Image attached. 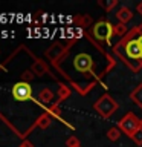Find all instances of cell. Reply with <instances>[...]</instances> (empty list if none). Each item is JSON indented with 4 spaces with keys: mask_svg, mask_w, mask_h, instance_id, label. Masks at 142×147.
Returning a JSON list of instances; mask_svg holds the SVG:
<instances>
[{
    "mask_svg": "<svg viewBox=\"0 0 142 147\" xmlns=\"http://www.w3.org/2000/svg\"><path fill=\"white\" fill-rule=\"evenodd\" d=\"M130 98H131V101H133L135 104H137L139 107H142V83L131 90Z\"/></svg>",
    "mask_w": 142,
    "mask_h": 147,
    "instance_id": "8",
    "label": "cell"
},
{
    "mask_svg": "<svg viewBox=\"0 0 142 147\" xmlns=\"http://www.w3.org/2000/svg\"><path fill=\"white\" fill-rule=\"evenodd\" d=\"M118 129L121 132H124L125 135H128L130 138H133V135L141 129V119L135 117L133 112L125 113V117H122L118 123Z\"/></svg>",
    "mask_w": 142,
    "mask_h": 147,
    "instance_id": "2",
    "label": "cell"
},
{
    "mask_svg": "<svg viewBox=\"0 0 142 147\" xmlns=\"http://www.w3.org/2000/svg\"><path fill=\"white\" fill-rule=\"evenodd\" d=\"M141 127H142V118H141Z\"/></svg>",
    "mask_w": 142,
    "mask_h": 147,
    "instance_id": "22",
    "label": "cell"
},
{
    "mask_svg": "<svg viewBox=\"0 0 142 147\" xmlns=\"http://www.w3.org/2000/svg\"><path fill=\"white\" fill-rule=\"evenodd\" d=\"M38 98H40L41 103H50L54 98V94L50 89H41L40 94H38Z\"/></svg>",
    "mask_w": 142,
    "mask_h": 147,
    "instance_id": "11",
    "label": "cell"
},
{
    "mask_svg": "<svg viewBox=\"0 0 142 147\" xmlns=\"http://www.w3.org/2000/svg\"><path fill=\"white\" fill-rule=\"evenodd\" d=\"M32 72H34L35 75L41 77L48 72V66H46L44 61H34V64H32Z\"/></svg>",
    "mask_w": 142,
    "mask_h": 147,
    "instance_id": "9",
    "label": "cell"
},
{
    "mask_svg": "<svg viewBox=\"0 0 142 147\" xmlns=\"http://www.w3.org/2000/svg\"><path fill=\"white\" fill-rule=\"evenodd\" d=\"M61 54H63V46L61 45H55L54 48H50L48 52H46V55H48L50 60H57L58 55H61Z\"/></svg>",
    "mask_w": 142,
    "mask_h": 147,
    "instance_id": "10",
    "label": "cell"
},
{
    "mask_svg": "<svg viewBox=\"0 0 142 147\" xmlns=\"http://www.w3.org/2000/svg\"><path fill=\"white\" fill-rule=\"evenodd\" d=\"M125 54L128 58H133V60H139L142 58V48L139 45L137 40H130L128 43L125 45Z\"/></svg>",
    "mask_w": 142,
    "mask_h": 147,
    "instance_id": "6",
    "label": "cell"
},
{
    "mask_svg": "<svg viewBox=\"0 0 142 147\" xmlns=\"http://www.w3.org/2000/svg\"><path fill=\"white\" fill-rule=\"evenodd\" d=\"M93 107L98 112V115H101L102 118H109L118 110V103L109 94H104L101 98H98L95 101Z\"/></svg>",
    "mask_w": 142,
    "mask_h": 147,
    "instance_id": "1",
    "label": "cell"
},
{
    "mask_svg": "<svg viewBox=\"0 0 142 147\" xmlns=\"http://www.w3.org/2000/svg\"><path fill=\"white\" fill-rule=\"evenodd\" d=\"M133 141L136 142V144H139V146H142V127L139 129V130H137L135 135H133V138H131Z\"/></svg>",
    "mask_w": 142,
    "mask_h": 147,
    "instance_id": "17",
    "label": "cell"
},
{
    "mask_svg": "<svg viewBox=\"0 0 142 147\" xmlns=\"http://www.w3.org/2000/svg\"><path fill=\"white\" fill-rule=\"evenodd\" d=\"M113 31H115V34H116V35H124V34H125V31H127V28H125V25L119 23V25L113 26Z\"/></svg>",
    "mask_w": 142,
    "mask_h": 147,
    "instance_id": "15",
    "label": "cell"
},
{
    "mask_svg": "<svg viewBox=\"0 0 142 147\" xmlns=\"http://www.w3.org/2000/svg\"><path fill=\"white\" fill-rule=\"evenodd\" d=\"M37 124H38V127H41V129H46L50 124V117L49 115H41V117L37 119Z\"/></svg>",
    "mask_w": 142,
    "mask_h": 147,
    "instance_id": "14",
    "label": "cell"
},
{
    "mask_svg": "<svg viewBox=\"0 0 142 147\" xmlns=\"http://www.w3.org/2000/svg\"><path fill=\"white\" fill-rule=\"evenodd\" d=\"M107 138L110 141H118L119 138H121V130H119L118 127H112V129H109V132H107Z\"/></svg>",
    "mask_w": 142,
    "mask_h": 147,
    "instance_id": "12",
    "label": "cell"
},
{
    "mask_svg": "<svg viewBox=\"0 0 142 147\" xmlns=\"http://www.w3.org/2000/svg\"><path fill=\"white\" fill-rule=\"evenodd\" d=\"M92 32H93L95 38L96 40H101V41H110V37L115 34L113 25H112V23H109V22H104V20L95 23Z\"/></svg>",
    "mask_w": 142,
    "mask_h": 147,
    "instance_id": "3",
    "label": "cell"
},
{
    "mask_svg": "<svg viewBox=\"0 0 142 147\" xmlns=\"http://www.w3.org/2000/svg\"><path fill=\"white\" fill-rule=\"evenodd\" d=\"M137 41H139V45H141V48H142V35H139V38H137Z\"/></svg>",
    "mask_w": 142,
    "mask_h": 147,
    "instance_id": "21",
    "label": "cell"
},
{
    "mask_svg": "<svg viewBox=\"0 0 142 147\" xmlns=\"http://www.w3.org/2000/svg\"><path fill=\"white\" fill-rule=\"evenodd\" d=\"M116 18L119 20V23H122V25H127V23L133 18L131 9L127 8V6H121V8H119V11L116 12Z\"/></svg>",
    "mask_w": 142,
    "mask_h": 147,
    "instance_id": "7",
    "label": "cell"
},
{
    "mask_svg": "<svg viewBox=\"0 0 142 147\" xmlns=\"http://www.w3.org/2000/svg\"><path fill=\"white\" fill-rule=\"evenodd\" d=\"M12 96L17 101H27L32 96V87L27 81H18L12 87Z\"/></svg>",
    "mask_w": 142,
    "mask_h": 147,
    "instance_id": "4",
    "label": "cell"
},
{
    "mask_svg": "<svg viewBox=\"0 0 142 147\" xmlns=\"http://www.w3.org/2000/svg\"><path fill=\"white\" fill-rule=\"evenodd\" d=\"M66 146L67 147H78V146H80V140H78L76 136H70V138H67Z\"/></svg>",
    "mask_w": 142,
    "mask_h": 147,
    "instance_id": "16",
    "label": "cell"
},
{
    "mask_svg": "<svg viewBox=\"0 0 142 147\" xmlns=\"http://www.w3.org/2000/svg\"><path fill=\"white\" fill-rule=\"evenodd\" d=\"M60 95H61V98H63V96H67V95H69V90L66 89V87H61V90H60Z\"/></svg>",
    "mask_w": 142,
    "mask_h": 147,
    "instance_id": "18",
    "label": "cell"
},
{
    "mask_svg": "<svg viewBox=\"0 0 142 147\" xmlns=\"http://www.w3.org/2000/svg\"><path fill=\"white\" fill-rule=\"evenodd\" d=\"M98 5H99V6H102L105 11H112V9L118 5V0H101Z\"/></svg>",
    "mask_w": 142,
    "mask_h": 147,
    "instance_id": "13",
    "label": "cell"
},
{
    "mask_svg": "<svg viewBox=\"0 0 142 147\" xmlns=\"http://www.w3.org/2000/svg\"><path fill=\"white\" fill-rule=\"evenodd\" d=\"M73 66H75V69L78 72H89L93 67V58L89 54L81 52L73 58Z\"/></svg>",
    "mask_w": 142,
    "mask_h": 147,
    "instance_id": "5",
    "label": "cell"
},
{
    "mask_svg": "<svg viewBox=\"0 0 142 147\" xmlns=\"http://www.w3.org/2000/svg\"><path fill=\"white\" fill-rule=\"evenodd\" d=\"M137 12H141V14H142V2L137 5Z\"/></svg>",
    "mask_w": 142,
    "mask_h": 147,
    "instance_id": "20",
    "label": "cell"
},
{
    "mask_svg": "<svg viewBox=\"0 0 142 147\" xmlns=\"http://www.w3.org/2000/svg\"><path fill=\"white\" fill-rule=\"evenodd\" d=\"M20 147H32V144H31L29 141H23L21 144H20Z\"/></svg>",
    "mask_w": 142,
    "mask_h": 147,
    "instance_id": "19",
    "label": "cell"
},
{
    "mask_svg": "<svg viewBox=\"0 0 142 147\" xmlns=\"http://www.w3.org/2000/svg\"><path fill=\"white\" fill-rule=\"evenodd\" d=\"M78 147H81V146H78Z\"/></svg>",
    "mask_w": 142,
    "mask_h": 147,
    "instance_id": "23",
    "label": "cell"
}]
</instances>
